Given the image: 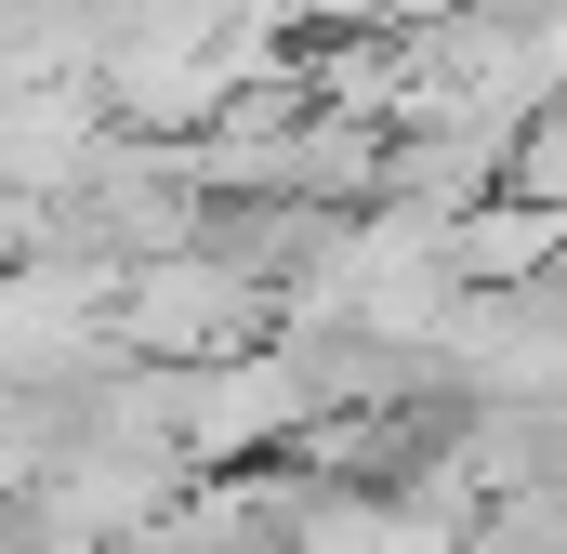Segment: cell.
Instances as JSON below:
<instances>
[{
  "label": "cell",
  "instance_id": "6da1fadb",
  "mask_svg": "<svg viewBox=\"0 0 567 554\" xmlns=\"http://www.w3.org/2000/svg\"><path fill=\"white\" fill-rule=\"evenodd\" d=\"M238 304H251V277H225V265H158V277L133 290V330L158 343V357H185V343L238 330Z\"/></svg>",
  "mask_w": 567,
  "mask_h": 554
}]
</instances>
